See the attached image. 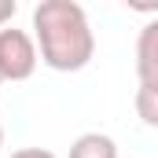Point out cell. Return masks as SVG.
<instances>
[{
	"label": "cell",
	"instance_id": "obj_1",
	"mask_svg": "<svg viewBox=\"0 0 158 158\" xmlns=\"http://www.w3.org/2000/svg\"><path fill=\"white\" fill-rule=\"evenodd\" d=\"M33 48L44 66L59 74L85 70L96 55V33L77 0H40L33 7Z\"/></svg>",
	"mask_w": 158,
	"mask_h": 158
},
{
	"label": "cell",
	"instance_id": "obj_2",
	"mask_svg": "<svg viewBox=\"0 0 158 158\" xmlns=\"http://www.w3.org/2000/svg\"><path fill=\"white\" fill-rule=\"evenodd\" d=\"M37 48L26 30L4 26L0 30V81H26L37 70Z\"/></svg>",
	"mask_w": 158,
	"mask_h": 158
},
{
	"label": "cell",
	"instance_id": "obj_3",
	"mask_svg": "<svg viewBox=\"0 0 158 158\" xmlns=\"http://www.w3.org/2000/svg\"><path fill=\"white\" fill-rule=\"evenodd\" d=\"M136 74H140V85L158 88V22L140 30V40H136Z\"/></svg>",
	"mask_w": 158,
	"mask_h": 158
},
{
	"label": "cell",
	"instance_id": "obj_4",
	"mask_svg": "<svg viewBox=\"0 0 158 158\" xmlns=\"http://www.w3.org/2000/svg\"><path fill=\"white\" fill-rule=\"evenodd\" d=\"M70 158H118V143L107 132H81L70 143Z\"/></svg>",
	"mask_w": 158,
	"mask_h": 158
},
{
	"label": "cell",
	"instance_id": "obj_5",
	"mask_svg": "<svg viewBox=\"0 0 158 158\" xmlns=\"http://www.w3.org/2000/svg\"><path fill=\"white\" fill-rule=\"evenodd\" d=\"M136 114L151 129L158 125V88H151V85H140L136 88Z\"/></svg>",
	"mask_w": 158,
	"mask_h": 158
},
{
	"label": "cell",
	"instance_id": "obj_6",
	"mask_svg": "<svg viewBox=\"0 0 158 158\" xmlns=\"http://www.w3.org/2000/svg\"><path fill=\"white\" fill-rule=\"evenodd\" d=\"M11 158H59V155L48 147H19V151H11Z\"/></svg>",
	"mask_w": 158,
	"mask_h": 158
},
{
	"label": "cell",
	"instance_id": "obj_7",
	"mask_svg": "<svg viewBox=\"0 0 158 158\" xmlns=\"http://www.w3.org/2000/svg\"><path fill=\"white\" fill-rule=\"evenodd\" d=\"M15 11H19V4H15V0H0V30L15 19Z\"/></svg>",
	"mask_w": 158,
	"mask_h": 158
},
{
	"label": "cell",
	"instance_id": "obj_8",
	"mask_svg": "<svg viewBox=\"0 0 158 158\" xmlns=\"http://www.w3.org/2000/svg\"><path fill=\"white\" fill-rule=\"evenodd\" d=\"M0 147H4V121H0Z\"/></svg>",
	"mask_w": 158,
	"mask_h": 158
}]
</instances>
